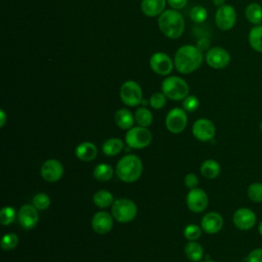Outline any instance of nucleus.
Instances as JSON below:
<instances>
[{"label":"nucleus","instance_id":"20","mask_svg":"<svg viewBox=\"0 0 262 262\" xmlns=\"http://www.w3.org/2000/svg\"><path fill=\"white\" fill-rule=\"evenodd\" d=\"M75 154L79 160L83 162H91L97 156V147L90 141H84L77 145Z\"/></svg>","mask_w":262,"mask_h":262},{"label":"nucleus","instance_id":"17","mask_svg":"<svg viewBox=\"0 0 262 262\" xmlns=\"http://www.w3.org/2000/svg\"><path fill=\"white\" fill-rule=\"evenodd\" d=\"M114 225V217L105 211L95 213L91 219V226L98 234H105L111 231Z\"/></svg>","mask_w":262,"mask_h":262},{"label":"nucleus","instance_id":"3","mask_svg":"<svg viewBox=\"0 0 262 262\" xmlns=\"http://www.w3.org/2000/svg\"><path fill=\"white\" fill-rule=\"evenodd\" d=\"M142 162L136 155H126L119 160L116 166V175L124 182H135L142 173Z\"/></svg>","mask_w":262,"mask_h":262},{"label":"nucleus","instance_id":"7","mask_svg":"<svg viewBox=\"0 0 262 262\" xmlns=\"http://www.w3.org/2000/svg\"><path fill=\"white\" fill-rule=\"evenodd\" d=\"M120 98L128 106L140 104L142 101V89L140 85L133 80L124 82L120 88Z\"/></svg>","mask_w":262,"mask_h":262},{"label":"nucleus","instance_id":"37","mask_svg":"<svg viewBox=\"0 0 262 262\" xmlns=\"http://www.w3.org/2000/svg\"><path fill=\"white\" fill-rule=\"evenodd\" d=\"M199 105H200L199 98L194 95H187L183 99V102H182L183 110L188 113H191V112H194L195 110H198Z\"/></svg>","mask_w":262,"mask_h":262},{"label":"nucleus","instance_id":"29","mask_svg":"<svg viewBox=\"0 0 262 262\" xmlns=\"http://www.w3.org/2000/svg\"><path fill=\"white\" fill-rule=\"evenodd\" d=\"M134 118L138 126H141V127L147 128L152 123V114L148 108L144 106H141L136 110Z\"/></svg>","mask_w":262,"mask_h":262},{"label":"nucleus","instance_id":"32","mask_svg":"<svg viewBox=\"0 0 262 262\" xmlns=\"http://www.w3.org/2000/svg\"><path fill=\"white\" fill-rule=\"evenodd\" d=\"M16 218V211L13 207L5 206L0 212V223L4 226L11 224Z\"/></svg>","mask_w":262,"mask_h":262},{"label":"nucleus","instance_id":"27","mask_svg":"<svg viewBox=\"0 0 262 262\" xmlns=\"http://www.w3.org/2000/svg\"><path fill=\"white\" fill-rule=\"evenodd\" d=\"M250 46L257 52L262 53V26L257 25L253 27L248 36Z\"/></svg>","mask_w":262,"mask_h":262},{"label":"nucleus","instance_id":"8","mask_svg":"<svg viewBox=\"0 0 262 262\" xmlns=\"http://www.w3.org/2000/svg\"><path fill=\"white\" fill-rule=\"evenodd\" d=\"M165 124L167 129L174 134L182 132L187 125V115L183 108L174 107L166 116Z\"/></svg>","mask_w":262,"mask_h":262},{"label":"nucleus","instance_id":"6","mask_svg":"<svg viewBox=\"0 0 262 262\" xmlns=\"http://www.w3.org/2000/svg\"><path fill=\"white\" fill-rule=\"evenodd\" d=\"M150 131L141 126L130 128L125 136V142L131 148L140 149L146 147L151 141Z\"/></svg>","mask_w":262,"mask_h":262},{"label":"nucleus","instance_id":"45","mask_svg":"<svg viewBox=\"0 0 262 262\" xmlns=\"http://www.w3.org/2000/svg\"><path fill=\"white\" fill-rule=\"evenodd\" d=\"M204 262H216V261H213V260H206V261H204Z\"/></svg>","mask_w":262,"mask_h":262},{"label":"nucleus","instance_id":"40","mask_svg":"<svg viewBox=\"0 0 262 262\" xmlns=\"http://www.w3.org/2000/svg\"><path fill=\"white\" fill-rule=\"evenodd\" d=\"M167 3L170 5L171 8L180 10L186 6L187 0H167Z\"/></svg>","mask_w":262,"mask_h":262},{"label":"nucleus","instance_id":"35","mask_svg":"<svg viewBox=\"0 0 262 262\" xmlns=\"http://www.w3.org/2000/svg\"><path fill=\"white\" fill-rule=\"evenodd\" d=\"M202 230H203L202 227L192 223V224H188L184 228L183 234H184L185 238L188 241H196L202 235Z\"/></svg>","mask_w":262,"mask_h":262},{"label":"nucleus","instance_id":"4","mask_svg":"<svg viewBox=\"0 0 262 262\" xmlns=\"http://www.w3.org/2000/svg\"><path fill=\"white\" fill-rule=\"evenodd\" d=\"M162 92L171 100H183L189 92L186 81L178 76H169L162 82Z\"/></svg>","mask_w":262,"mask_h":262},{"label":"nucleus","instance_id":"19","mask_svg":"<svg viewBox=\"0 0 262 262\" xmlns=\"http://www.w3.org/2000/svg\"><path fill=\"white\" fill-rule=\"evenodd\" d=\"M167 0H141L140 8L144 15L155 17L165 11Z\"/></svg>","mask_w":262,"mask_h":262},{"label":"nucleus","instance_id":"31","mask_svg":"<svg viewBox=\"0 0 262 262\" xmlns=\"http://www.w3.org/2000/svg\"><path fill=\"white\" fill-rule=\"evenodd\" d=\"M32 205L39 211H44L50 206V198L45 192H38L33 196Z\"/></svg>","mask_w":262,"mask_h":262},{"label":"nucleus","instance_id":"9","mask_svg":"<svg viewBox=\"0 0 262 262\" xmlns=\"http://www.w3.org/2000/svg\"><path fill=\"white\" fill-rule=\"evenodd\" d=\"M236 21V11L228 4H224L217 8L215 13V23L217 27L222 31H228L232 29Z\"/></svg>","mask_w":262,"mask_h":262},{"label":"nucleus","instance_id":"26","mask_svg":"<svg viewBox=\"0 0 262 262\" xmlns=\"http://www.w3.org/2000/svg\"><path fill=\"white\" fill-rule=\"evenodd\" d=\"M114 172H115L114 168L111 165L105 163H100L95 166L93 170V176L96 180L105 182L112 179V177L114 176Z\"/></svg>","mask_w":262,"mask_h":262},{"label":"nucleus","instance_id":"14","mask_svg":"<svg viewBox=\"0 0 262 262\" xmlns=\"http://www.w3.org/2000/svg\"><path fill=\"white\" fill-rule=\"evenodd\" d=\"M209 203L206 191L202 188L195 187L190 189L186 195V205L188 209L194 213H201L205 211Z\"/></svg>","mask_w":262,"mask_h":262},{"label":"nucleus","instance_id":"13","mask_svg":"<svg viewBox=\"0 0 262 262\" xmlns=\"http://www.w3.org/2000/svg\"><path fill=\"white\" fill-rule=\"evenodd\" d=\"M192 134L200 141H210L214 138L216 127L214 123L206 118L198 119L192 125Z\"/></svg>","mask_w":262,"mask_h":262},{"label":"nucleus","instance_id":"5","mask_svg":"<svg viewBox=\"0 0 262 262\" xmlns=\"http://www.w3.org/2000/svg\"><path fill=\"white\" fill-rule=\"evenodd\" d=\"M112 215L118 222L128 223L136 217L137 207L135 203L129 199H117L112 205Z\"/></svg>","mask_w":262,"mask_h":262},{"label":"nucleus","instance_id":"42","mask_svg":"<svg viewBox=\"0 0 262 262\" xmlns=\"http://www.w3.org/2000/svg\"><path fill=\"white\" fill-rule=\"evenodd\" d=\"M212 2H213V4H214L215 6H217V7H220V6L224 5V3H225V0H212Z\"/></svg>","mask_w":262,"mask_h":262},{"label":"nucleus","instance_id":"1","mask_svg":"<svg viewBox=\"0 0 262 262\" xmlns=\"http://www.w3.org/2000/svg\"><path fill=\"white\" fill-rule=\"evenodd\" d=\"M204 60L203 51L194 45H183L174 55V67L180 74H190L196 71Z\"/></svg>","mask_w":262,"mask_h":262},{"label":"nucleus","instance_id":"15","mask_svg":"<svg viewBox=\"0 0 262 262\" xmlns=\"http://www.w3.org/2000/svg\"><path fill=\"white\" fill-rule=\"evenodd\" d=\"M40 172L42 178L45 181L56 182L63 175V166L59 161L55 159H49L42 164Z\"/></svg>","mask_w":262,"mask_h":262},{"label":"nucleus","instance_id":"43","mask_svg":"<svg viewBox=\"0 0 262 262\" xmlns=\"http://www.w3.org/2000/svg\"><path fill=\"white\" fill-rule=\"evenodd\" d=\"M258 230H259L260 235L262 236V220L260 221V223H259V225H258Z\"/></svg>","mask_w":262,"mask_h":262},{"label":"nucleus","instance_id":"33","mask_svg":"<svg viewBox=\"0 0 262 262\" xmlns=\"http://www.w3.org/2000/svg\"><path fill=\"white\" fill-rule=\"evenodd\" d=\"M189 17L192 21H194L196 24H202L207 19L208 11L206 10L205 7H203L201 5H196L190 9Z\"/></svg>","mask_w":262,"mask_h":262},{"label":"nucleus","instance_id":"16","mask_svg":"<svg viewBox=\"0 0 262 262\" xmlns=\"http://www.w3.org/2000/svg\"><path fill=\"white\" fill-rule=\"evenodd\" d=\"M38 211V209L30 204L21 206L17 212V220L20 226L25 229L34 228L39 221Z\"/></svg>","mask_w":262,"mask_h":262},{"label":"nucleus","instance_id":"21","mask_svg":"<svg viewBox=\"0 0 262 262\" xmlns=\"http://www.w3.org/2000/svg\"><path fill=\"white\" fill-rule=\"evenodd\" d=\"M134 121V116L127 108H120L115 114V123L120 129L129 130L133 127Z\"/></svg>","mask_w":262,"mask_h":262},{"label":"nucleus","instance_id":"41","mask_svg":"<svg viewBox=\"0 0 262 262\" xmlns=\"http://www.w3.org/2000/svg\"><path fill=\"white\" fill-rule=\"evenodd\" d=\"M6 120H7V117H6V114L3 110H0V126L3 127L6 123Z\"/></svg>","mask_w":262,"mask_h":262},{"label":"nucleus","instance_id":"24","mask_svg":"<svg viewBox=\"0 0 262 262\" xmlns=\"http://www.w3.org/2000/svg\"><path fill=\"white\" fill-rule=\"evenodd\" d=\"M220 165L217 161L209 159L206 160L201 166V174L208 179H214L220 174Z\"/></svg>","mask_w":262,"mask_h":262},{"label":"nucleus","instance_id":"23","mask_svg":"<svg viewBox=\"0 0 262 262\" xmlns=\"http://www.w3.org/2000/svg\"><path fill=\"white\" fill-rule=\"evenodd\" d=\"M186 257L192 262H199L204 257V249L201 244L195 241H189L184 248Z\"/></svg>","mask_w":262,"mask_h":262},{"label":"nucleus","instance_id":"28","mask_svg":"<svg viewBox=\"0 0 262 262\" xmlns=\"http://www.w3.org/2000/svg\"><path fill=\"white\" fill-rule=\"evenodd\" d=\"M93 202L96 207L103 209L112 206L115 200H114V195L108 190L100 189L94 193Z\"/></svg>","mask_w":262,"mask_h":262},{"label":"nucleus","instance_id":"18","mask_svg":"<svg viewBox=\"0 0 262 262\" xmlns=\"http://www.w3.org/2000/svg\"><path fill=\"white\" fill-rule=\"evenodd\" d=\"M201 227L206 233L215 234L223 227V217L217 212H209L202 218Z\"/></svg>","mask_w":262,"mask_h":262},{"label":"nucleus","instance_id":"10","mask_svg":"<svg viewBox=\"0 0 262 262\" xmlns=\"http://www.w3.org/2000/svg\"><path fill=\"white\" fill-rule=\"evenodd\" d=\"M205 60L210 68L221 70L228 66L230 61V54L222 47H213L206 52Z\"/></svg>","mask_w":262,"mask_h":262},{"label":"nucleus","instance_id":"44","mask_svg":"<svg viewBox=\"0 0 262 262\" xmlns=\"http://www.w3.org/2000/svg\"><path fill=\"white\" fill-rule=\"evenodd\" d=\"M259 128H260V131L262 132V121L260 122V124H259Z\"/></svg>","mask_w":262,"mask_h":262},{"label":"nucleus","instance_id":"11","mask_svg":"<svg viewBox=\"0 0 262 262\" xmlns=\"http://www.w3.org/2000/svg\"><path fill=\"white\" fill-rule=\"evenodd\" d=\"M151 71L160 76H168L174 68V61L165 52H156L149 58Z\"/></svg>","mask_w":262,"mask_h":262},{"label":"nucleus","instance_id":"30","mask_svg":"<svg viewBox=\"0 0 262 262\" xmlns=\"http://www.w3.org/2000/svg\"><path fill=\"white\" fill-rule=\"evenodd\" d=\"M248 198L254 203H262V182H253L247 189Z\"/></svg>","mask_w":262,"mask_h":262},{"label":"nucleus","instance_id":"22","mask_svg":"<svg viewBox=\"0 0 262 262\" xmlns=\"http://www.w3.org/2000/svg\"><path fill=\"white\" fill-rule=\"evenodd\" d=\"M101 148H102V152L105 156L114 157V156H117L118 154H120L122 151V149L124 148V142L120 138L112 137V138L106 139L102 143Z\"/></svg>","mask_w":262,"mask_h":262},{"label":"nucleus","instance_id":"34","mask_svg":"<svg viewBox=\"0 0 262 262\" xmlns=\"http://www.w3.org/2000/svg\"><path fill=\"white\" fill-rule=\"evenodd\" d=\"M18 244V236L13 233H6L5 235H3L2 239H1V248L3 250L9 251V250H13Z\"/></svg>","mask_w":262,"mask_h":262},{"label":"nucleus","instance_id":"25","mask_svg":"<svg viewBox=\"0 0 262 262\" xmlns=\"http://www.w3.org/2000/svg\"><path fill=\"white\" fill-rule=\"evenodd\" d=\"M245 15L248 21L253 25H259L262 21V6L256 2L250 3L245 9Z\"/></svg>","mask_w":262,"mask_h":262},{"label":"nucleus","instance_id":"36","mask_svg":"<svg viewBox=\"0 0 262 262\" xmlns=\"http://www.w3.org/2000/svg\"><path fill=\"white\" fill-rule=\"evenodd\" d=\"M166 95L163 92H155L149 97V105L155 110H161L166 104Z\"/></svg>","mask_w":262,"mask_h":262},{"label":"nucleus","instance_id":"39","mask_svg":"<svg viewBox=\"0 0 262 262\" xmlns=\"http://www.w3.org/2000/svg\"><path fill=\"white\" fill-rule=\"evenodd\" d=\"M198 183H199V178L196 177L195 174L193 173H188L185 175V178H184V184L187 188L189 189H193L198 186Z\"/></svg>","mask_w":262,"mask_h":262},{"label":"nucleus","instance_id":"12","mask_svg":"<svg viewBox=\"0 0 262 262\" xmlns=\"http://www.w3.org/2000/svg\"><path fill=\"white\" fill-rule=\"evenodd\" d=\"M232 222L241 230H250L256 225L257 217L254 211L247 207H242L233 213Z\"/></svg>","mask_w":262,"mask_h":262},{"label":"nucleus","instance_id":"2","mask_svg":"<svg viewBox=\"0 0 262 262\" xmlns=\"http://www.w3.org/2000/svg\"><path fill=\"white\" fill-rule=\"evenodd\" d=\"M160 31L169 39H178L185 29V21L182 14L176 9H166L158 18Z\"/></svg>","mask_w":262,"mask_h":262},{"label":"nucleus","instance_id":"38","mask_svg":"<svg viewBox=\"0 0 262 262\" xmlns=\"http://www.w3.org/2000/svg\"><path fill=\"white\" fill-rule=\"evenodd\" d=\"M246 262H262V248L253 249L246 257Z\"/></svg>","mask_w":262,"mask_h":262}]
</instances>
